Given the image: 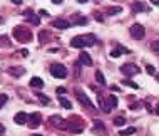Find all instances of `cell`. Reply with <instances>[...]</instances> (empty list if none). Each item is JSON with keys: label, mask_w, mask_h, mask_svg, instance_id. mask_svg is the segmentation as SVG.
<instances>
[{"label": "cell", "mask_w": 159, "mask_h": 136, "mask_svg": "<svg viewBox=\"0 0 159 136\" xmlns=\"http://www.w3.org/2000/svg\"><path fill=\"white\" fill-rule=\"evenodd\" d=\"M97 42L94 34H84V35H76V37L70 41V45L76 49H82V47H92V45Z\"/></svg>", "instance_id": "6da1fadb"}, {"label": "cell", "mask_w": 159, "mask_h": 136, "mask_svg": "<svg viewBox=\"0 0 159 136\" xmlns=\"http://www.w3.org/2000/svg\"><path fill=\"white\" fill-rule=\"evenodd\" d=\"M13 37H15L19 42L25 44V42L32 41V32L29 30V29H25V27L19 25V27H15V29H13Z\"/></svg>", "instance_id": "7a4b0ae2"}, {"label": "cell", "mask_w": 159, "mask_h": 136, "mask_svg": "<svg viewBox=\"0 0 159 136\" xmlns=\"http://www.w3.org/2000/svg\"><path fill=\"white\" fill-rule=\"evenodd\" d=\"M50 74L54 77H57V79H65L67 76H69V72H67V67L64 66L61 62H54L50 66Z\"/></svg>", "instance_id": "3957f363"}, {"label": "cell", "mask_w": 159, "mask_h": 136, "mask_svg": "<svg viewBox=\"0 0 159 136\" xmlns=\"http://www.w3.org/2000/svg\"><path fill=\"white\" fill-rule=\"evenodd\" d=\"M119 71H121V72L124 74L126 77H132V76H136V74H139V72H141L139 67L134 66V64H122Z\"/></svg>", "instance_id": "277c9868"}, {"label": "cell", "mask_w": 159, "mask_h": 136, "mask_svg": "<svg viewBox=\"0 0 159 136\" xmlns=\"http://www.w3.org/2000/svg\"><path fill=\"white\" fill-rule=\"evenodd\" d=\"M49 123H50L54 128H57V130H67V121L64 119L62 116H57V114L49 118Z\"/></svg>", "instance_id": "5b68a950"}, {"label": "cell", "mask_w": 159, "mask_h": 136, "mask_svg": "<svg viewBox=\"0 0 159 136\" xmlns=\"http://www.w3.org/2000/svg\"><path fill=\"white\" fill-rule=\"evenodd\" d=\"M116 106H117V98H116L114 94L107 96L105 101H102V111H104V113H111V109L116 108Z\"/></svg>", "instance_id": "8992f818"}, {"label": "cell", "mask_w": 159, "mask_h": 136, "mask_svg": "<svg viewBox=\"0 0 159 136\" xmlns=\"http://www.w3.org/2000/svg\"><path fill=\"white\" fill-rule=\"evenodd\" d=\"M131 35H132V39H136V41H141V39L144 37V34H146V30H144V27L141 25V24H134V25H131Z\"/></svg>", "instance_id": "52a82bcc"}, {"label": "cell", "mask_w": 159, "mask_h": 136, "mask_svg": "<svg viewBox=\"0 0 159 136\" xmlns=\"http://www.w3.org/2000/svg\"><path fill=\"white\" fill-rule=\"evenodd\" d=\"M76 98H77V99H79V101H80V103H82V104H84V106H87V108H92V109H94V103H92V101H91V99H89V98H87V96H86V94H84V92H82V91H80V89H76Z\"/></svg>", "instance_id": "ba28073f"}, {"label": "cell", "mask_w": 159, "mask_h": 136, "mask_svg": "<svg viewBox=\"0 0 159 136\" xmlns=\"http://www.w3.org/2000/svg\"><path fill=\"white\" fill-rule=\"evenodd\" d=\"M67 130L72 131V133H76V134H79V133L84 131V126L80 123H77L76 119H72V121H67Z\"/></svg>", "instance_id": "9c48e42d"}, {"label": "cell", "mask_w": 159, "mask_h": 136, "mask_svg": "<svg viewBox=\"0 0 159 136\" xmlns=\"http://www.w3.org/2000/svg\"><path fill=\"white\" fill-rule=\"evenodd\" d=\"M40 121H42V116L39 113H32V114H29V128H32V130H34V128H37L39 124H40Z\"/></svg>", "instance_id": "30bf717a"}, {"label": "cell", "mask_w": 159, "mask_h": 136, "mask_svg": "<svg viewBox=\"0 0 159 136\" xmlns=\"http://www.w3.org/2000/svg\"><path fill=\"white\" fill-rule=\"evenodd\" d=\"M52 27L64 29V30H65L67 27H70V22H69V20H65V19H54V20H52Z\"/></svg>", "instance_id": "8fae6325"}, {"label": "cell", "mask_w": 159, "mask_h": 136, "mask_svg": "<svg viewBox=\"0 0 159 136\" xmlns=\"http://www.w3.org/2000/svg\"><path fill=\"white\" fill-rule=\"evenodd\" d=\"M13 121H15L17 124H25V123H29V114H27L25 111H20V113L15 114Z\"/></svg>", "instance_id": "7c38bea8"}, {"label": "cell", "mask_w": 159, "mask_h": 136, "mask_svg": "<svg viewBox=\"0 0 159 136\" xmlns=\"http://www.w3.org/2000/svg\"><path fill=\"white\" fill-rule=\"evenodd\" d=\"M92 131H94V133H99V134H105V133H107V131H105V124L102 123V121H99V119L94 121Z\"/></svg>", "instance_id": "4fadbf2b"}, {"label": "cell", "mask_w": 159, "mask_h": 136, "mask_svg": "<svg viewBox=\"0 0 159 136\" xmlns=\"http://www.w3.org/2000/svg\"><path fill=\"white\" fill-rule=\"evenodd\" d=\"M24 15H25V19L29 20L30 24H34V25H39V24H40V19H39V15H35L34 12H32V10L29 9L27 10L25 14H24Z\"/></svg>", "instance_id": "5bb4252c"}, {"label": "cell", "mask_w": 159, "mask_h": 136, "mask_svg": "<svg viewBox=\"0 0 159 136\" xmlns=\"http://www.w3.org/2000/svg\"><path fill=\"white\" fill-rule=\"evenodd\" d=\"M9 74H10V76H13V77H20V76H24V74H25V67H22V66L10 67Z\"/></svg>", "instance_id": "9a60e30c"}, {"label": "cell", "mask_w": 159, "mask_h": 136, "mask_svg": "<svg viewBox=\"0 0 159 136\" xmlns=\"http://www.w3.org/2000/svg\"><path fill=\"white\" fill-rule=\"evenodd\" d=\"M79 60L84 64V66H92V59H91V56L87 54V52H80Z\"/></svg>", "instance_id": "2e32d148"}, {"label": "cell", "mask_w": 159, "mask_h": 136, "mask_svg": "<svg viewBox=\"0 0 159 136\" xmlns=\"http://www.w3.org/2000/svg\"><path fill=\"white\" fill-rule=\"evenodd\" d=\"M131 9H132V12H144L146 10V3L134 2V3H131Z\"/></svg>", "instance_id": "e0dca14e"}, {"label": "cell", "mask_w": 159, "mask_h": 136, "mask_svg": "<svg viewBox=\"0 0 159 136\" xmlns=\"http://www.w3.org/2000/svg\"><path fill=\"white\" fill-rule=\"evenodd\" d=\"M70 24H74V25H86V24H87V19H86V17H82V15H76V17L72 19V22H70Z\"/></svg>", "instance_id": "ac0fdd59"}, {"label": "cell", "mask_w": 159, "mask_h": 136, "mask_svg": "<svg viewBox=\"0 0 159 136\" xmlns=\"http://www.w3.org/2000/svg\"><path fill=\"white\" fill-rule=\"evenodd\" d=\"M49 39H52V35L49 34L47 30H40V32H39V41H40L42 44H45V42H47Z\"/></svg>", "instance_id": "d6986e66"}, {"label": "cell", "mask_w": 159, "mask_h": 136, "mask_svg": "<svg viewBox=\"0 0 159 136\" xmlns=\"http://www.w3.org/2000/svg\"><path fill=\"white\" fill-rule=\"evenodd\" d=\"M30 86H32V87L42 89V87H44V81H42L40 77H32V79H30Z\"/></svg>", "instance_id": "ffe728a7"}, {"label": "cell", "mask_w": 159, "mask_h": 136, "mask_svg": "<svg viewBox=\"0 0 159 136\" xmlns=\"http://www.w3.org/2000/svg\"><path fill=\"white\" fill-rule=\"evenodd\" d=\"M124 52H127V49H124V47H116V49H112L111 51V57H119L121 54H124Z\"/></svg>", "instance_id": "44dd1931"}, {"label": "cell", "mask_w": 159, "mask_h": 136, "mask_svg": "<svg viewBox=\"0 0 159 136\" xmlns=\"http://www.w3.org/2000/svg\"><path fill=\"white\" fill-rule=\"evenodd\" d=\"M121 7H107V9H105V14H107V15H116V14H121Z\"/></svg>", "instance_id": "7402d4cb"}, {"label": "cell", "mask_w": 159, "mask_h": 136, "mask_svg": "<svg viewBox=\"0 0 159 136\" xmlns=\"http://www.w3.org/2000/svg\"><path fill=\"white\" fill-rule=\"evenodd\" d=\"M59 103H61V106H64V108H67V109L72 108V103H70L65 96H61V98H59Z\"/></svg>", "instance_id": "603a6c76"}, {"label": "cell", "mask_w": 159, "mask_h": 136, "mask_svg": "<svg viewBox=\"0 0 159 136\" xmlns=\"http://www.w3.org/2000/svg\"><path fill=\"white\" fill-rule=\"evenodd\" d=\"M37 98H39V101H40L42 104H45V106H49V104H50V99H49V96L42 94V92H37Z\"/></svg>", "instance_id": "cb8c5ba5"}, {"label": "cell", "mask_w": 159, "mask_h": 136, "mask_svg": "<svg viewBox=\"0 0 159 136\" xmlns=\"http://www.w3.org/2000/svg\"><path fill=\"white\" fill-rule=\"evenodd\" d=\"M95 81L99 82V84L101 86H105V79H104V74L101 72V71H97V72H95Z\"/></svg>", "instance_id": "d4e9b609"}, {"label": "cell", "mask_w": 159, "mask_h": 136, "mask_svg": "<svg viewBox=\"0 0 159 136\" xmlns=\"http://www.w3.org/2000/svg\"><path fill=\"white\" fill-rule=\"evenodd\" d=\"M136 133V128H126V130H121L119 134L121 136H129V134H134Z\"/></svg>", "instance_id": "484cf974"}, {"label": "cell", "mask_w": 159, "mask_h": 136, "mask_svg": "<svg viewBox=\"0 0 159 136\" xmlns=\"http://www.w3.org/2000/svg\"><path fill=\"white\" fill-rule=\"evenodd\" d=\"M122 84H124V86H129V87H132V89H139V84H136V82H134V81H131V79L122 81Z\"/></svg>", "instance_id": "4316f807"}, {"label": "cell", "mask_w": 159, "mask_h": 136, "mask_svg": "<svg viewBox=\"0 0 159 136\" xmlns=\"http://www.w3.org/2000/svg\"><path fill=\"white\" fill-rule=\"evenodd\" d=\"M126 123V119L122 116H117V118H114V124L116 126H122V124Z\"/></svg>", "instance_id": "83f0119b"}, {"label": "cell", "mask_w": 159, "mask_h": 136, "mask_svg": "<svg viewBox=\"0 0 159 136\" xmlns=\"http://www.w3.org/2000/svg\"><path fill=\"white\" fill-rule=\"evenodd\" d=\"M151 51L156 52V54H159V41H154L153 44H151Z\"/></svg>", "instance_id": "f1b7e54d"}, {"label": "cell", "mask_w": 159, "mask_h": 136, "mask_svg": "<svg viewBox=\"0 0 159 136\" xmlns=\"http://www.w3.org/2000/svg\"><path fill=\"white\" fill-rule=\"evenodd\" d=\"M0 44H2V45H10L9 37H7V35H0Z\"/></svg>", "instance_id": "f546056e"}, {"label": "cell", "mask_w": 159, "mask_h": 136, "mask_svg": "<svg viewBox=\"0 0 159 136\" xmlns=\"http://www.w3.org/2000/svg\"><path fill=\"white\" fill-rule=\"evenodd\" d=\"M146 71H147V74H151V76L156 74V69H154V66H151V64H147V66H146Z\"/></svg>", "instance_id": "4dcf8cb0"}, {"label": "cell", "mask_w": 159, "mask_h": 136, "mask_svg": "<svg viewBox=\"0 0 159 136\" xmlns=\"http://www.w3.org/2000/svg\"><path fill=\"white\" fill-rule=\"evenodd\" d=\"M7 101H9V96H7V94H0V108H2Z\"/></svg>", "instance_id": "1f68e13d"}, {"label": "cell", "mask_w": 159, "mask_h": 136, "mask_svg": "<svg viewBox=\"0 0 159 136\" xmlns=\"http://www.w3.org/2000/svg\"><path fill=\"white\" fill-rule=\"evenodd\" d=\"M64 92H65V87H62V86H61V87H57V94H64Z\"/></svg>", "instance_id": "d6a6232c"}, {"label": "cell", "mask_w": 159, "mask_h": 136, "mask_svg": "<svg viewBox=\"0 0 159 136\" xmlns=\"http://www.w3.org/2000/svg\"><path fill=\"white\" fill-rule=\"evenodd\" d=\"M12 3H15V5H22V0H12Z\"/></svg>", "instance_id": "836d02e7"}, {"label": "cell", "mask_w": 159, "mask_h": 136, "mask_svg": "<svg viewBox=\"0 0 159 136\" xmlns=\"http://www.w3.org/2000/svg\"><path fill=\"white\" fill-rule=\"evenodd\" d=\"M52 3H55V5H61L62 0H52Z\"/></svg>", "instance_id": "e575fe53"}, {"label": "cell", "mask_w": 159, "mask_h": 136, "mask_svg": "<svg viewBox=\"0 0 159 136\" xmlns=\"http://www.w3.org/2000/svg\"><path fill=\"white\" fill-rule=\"evenodd\" d=\"M151 3H153V5H156V7H159V0H153Z\"/></svg>", "instance_id": "d590c367"}, {"label": "cell", "mask_w": 159, "mask_h": 136, "mask_svg": "<svg viewBox=\"0 0 159 136\" xmlns=\"http://www.w3.org/2000/svg\"><path fill=\"white\" fill-rule=\"evenodd\" d=\"M154 113H156V114H157V116H159V104L156 106V111H154Z\"/></svg>", "instance_id": "8d00e7d4"}, {"label": "cell", "mask_w": 159, "mask_h": 136, "mask_svg": "<svg viewBox=\"0 0 159 136\" xmlns=\"http://www.w3.org/2000/svg\"><path fill=\"white\" fill-rule=\"evenodd\" d=\"M32 136H42V134H32Z\"/></svg>", "instance_id": "74e56055"}, {"label": "cell", "mask_w": 159, "mask_h": 136, "mask_svg": "<svg viewBox=\"0 0 159 136\" xmlns=\"http://www.w3.org/2000/svg\"><path fill=\"white\" fill-rule=\"evenodd\" d=\"M156 77H157V81H159V74H157V76H156Z\"/></svg>", "instance_id": "f35d334b"}]
</instances>
